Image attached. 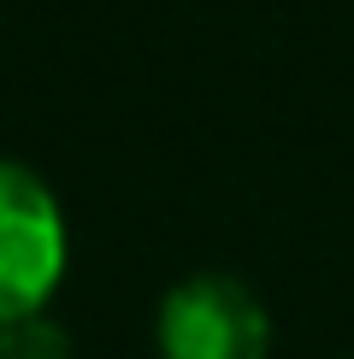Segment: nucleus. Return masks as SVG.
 <instances>
[{"label":"nucleus","mask_w":354,"mask_h":359,"mask_svg":"<svg viewBox=\"0 0 354 359\" xmlns=\"http://www.w3.org/2000/svg\"><path fill=\"white\" fill-rule=\"evenodd\" d=\"M0 359H71V336L48 312H29V318L0 324Z\"/></svg>","instance_id":"7ed1b4c3"},{"label":"nucleus","mask_w":354,"mask_h":359,"mask_svg":"<svg viewBox=\"0 0 354 359\" xmlns=\"http://www.w3.org/2000/svg\"><path fill=\"white\" fill-rule=\"evenodd\" d=\"M65 277V218L53 189L18 159H0V324L48 306Z\"/></svg>","instance_id":"f257e3e1"},{"label":"nucleus","mask_w":354,"mask_h":359,"mask_svg":"<svg viewBox=\"0 0 354 359\" xmlns=\"http://www.w3.org/2000/svg\"><path fill=\"white\" fill-rule=\"evenodd\" d=\"M272 324L254 289L236 277H189L159 306V353L166 359H266Z\"/></svg>","instance_id":"f03ea898"}]
</instances>
